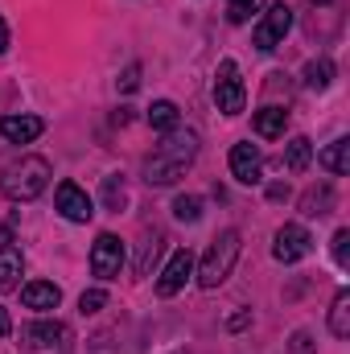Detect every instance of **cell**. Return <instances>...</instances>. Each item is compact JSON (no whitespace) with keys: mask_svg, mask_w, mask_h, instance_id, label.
<instances>
[{"mask_svg":"<svg viewBox=\"0 0 350 354\" xmlns=\"http://www.w3.org/2000/svg\"><path fill=\"white\" fill-rule=\"evenodd\" d=\"M198 157V132L190 128H174L161 136V145L153 149V157L145 161V181L149 185H174Z\"/></svg>","mask_w":350,"mask_h":354,"instance_id":"6da1fadb","label":"cell"},{"mask_svg":"<svg viewBox=\"0 0 350 354\" xmlns=\"http://www.w3.org/2000/svg\"><path fill=\"white\" fill-rule=\"evenodd\" d=\"M50 177H54V169L46 157H21L0 174V194L8 202H33L37 194H46Z\"/></svg>","mask_w":350,"mask_h":354,"instance_id":"7a4b0ae2","label":"cell"},{"mask_svg":"<svg viewBox=\"0 0 350 354\" xmlns=\"http://www.w3.org/2000/svg\"><path fill=\"white\" fill-rule=\"evenodd\" d=\"M239 231H219L214 239H210V248H206V256H202V268H198V284L202 288H219L227 276H231V268L239 260Z\"/></svg>","mask_w":350,"mask_h":354,"instance_id":"3957f363","label":"cell"},{"mask_svg":"<svg viewBox=\"0 0 350 354\" xmlns=\"http://www.w3.org/2000/svg\"><path fill=\"white\" fill-rule=\"evenodd\" d=\"M25 354H71V326L62 322H33L21 330Z\"/></svg>","mask_w":350,"mask_h":354,"instance_id":"277c9868","label":"cell"},{"mask_svg":"<svg viewBox=\"0 0 350 354\" xmlns=\"http://www.w3.org/2000/svg\"><path fill=\"white\" fill-rule=\"evenodd\" d=\"M214 103H219V111H223V115H239V111H243V103H248V87H243L239 66H235L231 58H223V62H219V75H214Z\"/></svg>","mask_w":350,"mask_h":354,"instance_id":"5b68a950","label":"cell"},{"mask_svg":"<svg viewBox=\"0 0 350 354\" xmlns=\"http://www.w3.org/2000/svg\"><path fill=\"white\" fill-rule=\"evenodd\" d=\"M288 29H293V8L280 0V4H272V8H264L260 25H256V33H252V46L268 54V50H276L284 37H288Z\"/></svg>","mask_w":350,"mask_h":354,"instance_id":"8992f818","label":"cell"},{"mask_svg":"<svg viewBox=\"0 0 350 354\" xmlns=\"http://www.w3.org/2000/svg\"><path fill=\"white\" fill-rule=\"evenodd\" d=\"M120 268H124V243H120L111 231H103V235L91 243V272H95L99 280H116Z\"/></svg>","mask_w":350,"mask_h":354,"instance_id":"52a82bcc","label":"cell"},{"mask_svg":"<svg viewBox=\"0 0 350 354\" xmlns=\"http://www.w3.org/2000/svg\"><path fill=\"white\" fill-rule=\"evenodd\" d=\"M309 252H313V239H309V231H305L301 223H284V227L276 231L272 256H276L280 264H297V260H305Z\"/></svg>","mask_w":350,"mask_h":354,"instance_id":"ba28073f","label":"cell"},{"mask_svg":"<svg viewBox=\"0 0 350 354\" xmlns=\"http://www.w3.org/2000/svg\"><path fill=\"white\" fill-rule=\"evenodd\" d=\"M54 206H58V214H62L66 223H91V214H95L87 189H83L79 181H58V189H54Z\"/></svg>","mask_w":350,"mask_h":354,"instance_id":"9c48e42d","label":"cell"},{"mask_svg":"<svg viewBox=\"0 0 350 354\" xmlns=\"http://www.w3.org/2000/svg\"><path fill=\"white\" fill-rule=\"evenodd\" d=\"M190 276H194V252L190 248H177L174 256H169V264H165V272L157 276V292L161 297H177Z\"/></svg>","mask_w":350,"mask_h":354,"instance_id":"30bf717a","label":"cell"},{"mask_svg":"<svg viewBox=\"0 0 350 354\" xmlns=\"http://www.w3.org/2000/svg\"><path fill=\"white\" fill-rule=\"evenodd\" d=\"M231 177H235L239 185H260V177H264L260 145L243 140V145H235V149H231Z\"/></svg>","mask_w":350,"mask_h":354,"instance_id":"8fae6325","label":"cell"},{"mask_svg":"<svg viewBox=\"0 0 350 354\" xmlns=\"http://www.w3.org/2000/svg\"><path fill=\"white\" fill-rule=\"evenodd\" d=\"M46 132V120L42 115H4L0 120V136L8 140V145H29V140H37Z\"/></svg>","mask_w":350,"mask_h":354,"instance_id":"7c38bea8","label":"cell"},{"mask_svg":"<svg viewBox=\"0 0 350 354\" xmlns=\"http://www.w3.org/2000/svg\"><path fill=\"white\" fill-rule=\"evenodd\" d=\"M21 301H25V309L50 313V309H58V305H62V288H58V284H50V280H33V284H25V288H21Z\"/></svg>","mask_w":350,"mask_h":354,"instance_id":"4fadbf2b","label":"cell"},{"mask_svg":"<svg viewBox=\"0 0 350 354\" xmlns=\"http://www.w3.org/2000/svg\"><path fill=\"white\" fill-rule=\"evenodd\" d=\"M297 210H301L305 218H322V214H330V210H334V185H330V181H317V185H309V189L301 194Z\"/></svg>","mask_w":350,"mask_h":354,"instance_id":"5bb4252c","label":"cell"},{"mask_svg":"<svg viewBox=\"0 0 350 354\" xmlns=\"http://www.w3.org/2000/svg\"><path fill=\"white\" fill-rule=\"evenodd\" d=\"M21 272H25V256H21L12 243H4V248H0V292L21 288Z\"/></svg>","mask_w":350,"mask_h":354,"instance_id":"9a60e30c","label":"cell"},{"mask_svg":"<svg viewBox=\"0 0 350 354\" xmlns=\"http://www.w3.org/2000/svg\"><path fill=\"white\" fill-rule=\"evenodd\" d=\"M252 128H256V136H264V140H276L288 128V111L284 107H260L256 120H252Z\"/></svg>","mask_w":350,"mask_h":354,"instance_id":"2e32d148","label":"cell"},{"mask_svg":"<svg viewBox=\"0 0 350 354\" xmlns=\"http://www.w3.org/2000/svg\"><path fill=\"white\" fill-rule=\"evenodd\" d=\"M309 161H313V145H309L305 136H293V140L284 145V169H288V174H305Z\"/></svg>","mask_w":350,"mask_h":354,"instance_id":"e0dca14e","label":"cell"},{"mask_svg":"<svg viewBox=\"0 0 350 354\" xmlns=\"http://www.w3.org/2000/svg\"><path fill=\"white\" fill-rule=\"evenodd\" d=\"M317 161H322V169H330L334 177L350 174V140H347V136H338V140H334V145H330Z\"/></svg>","mask_w":350,"mask_h":354,"instance_id":"ac0fdd59","label":"cell"},{"mask_svg":"<svg viewBox=\"0 0 350 354\" xmlns=\"http://www.w3.org/2000/svg\"><path fill=\"white\" fill-rule=\"evenodd\" d=\"M330 334L334 338H350V288H338V297L330 305Z\"/></svg>","mask_w":350,"mask_h":354,"instance_id":"d6986e66","label":"cell"},{"mask_svg":"<svg viewBox=\"0 0 350 354\" xmlns=\"http://www.w3.org/2000/svg\"><path fill=\"white\" fill-rule=\"evenodd\" d=\"M161 248H165V235H161V231H149V235L140 239V256H136V276H149V268L157 264Z\"/></svg>","mask_w":350,"mask_h":354,"instance_id":"ffe728a7","label":"cell"},{"mask_svg":"<svg viewBox=\"0 0 350 354\" xmlns=\"http://www.w3.org/2000/svg\"><path fill=\"white\" fill-rule=\"evenodd\" d=\"M334 83V62L330 58H313V62H305V87L309 91H326Z\"/></svg>","mask_w":350,"mask_h":354,"instance_id":"44dd1931","label":"cell"},{"mask_svg":"<svg viewBox=\"0 0 350 354\" xmlns=\"http://www.w3.org/2000/svg\"><path fill=\"white\" fill-rule=\"evenodd\" d=\"M149 124H153L157 132H174V128H177V103L157 99V103L149 107Z\"/></svg>","mask_w":350,"mask_h":354,"instance_id":"7402d4cb","label":"cell"},{"mask_svg":"<svg viewBox=\"0 0 350 354\" xmlns=\"http://www.w3.org/2000/svg\"><path fill=\"white\" fill-rule=\"evenodd\" d=\"M260 12H264V0H227V21L231 25H248Z\"/></svg>","mask_w":350,"mask_h":354,"instance_id":"603a6c76","label":"cell"},{"mask_svg":"<svg viewBox=\"0 0 350 354\" xmlns=\"http://www.w3.org/2000/svg\"><path fill=\"white\" fill-rule=\"evenodd\" d=\"M174 218L198 223V218H202V198H198V194H177L174 198Z\"/></svg>","mask_w":350,"mask_h":354,"instance_id":"cb8c5ba5","label":"cell"},{"mask_svg":"<svg viewBox=\"0 0 350 354\" xmlns=\"http://www.w3.org/2000/svg\"><path fill=\"white\" fill-rule=\"evenodd\" d=\"M124 198H128L124 177H120V174H107V177H103V202H107V210H120V206H124Z\"/></svg>","mask_w":350,"mask_h":354,"instance_id":"d4e9b609","label":"cell"},{"mask_svg":"<svg viewBox=\"0 0 350 354\" xmlns=\"http://www.w3.org/2000/svg\"><path fill=\"white\" fill-rule=\"evenodd\" d=\"M103 305H107V292H103V288H87V292L79 297V313H83V317H91V313H99Z\"/></svg>","mask_w":350,"mask_h":354,"instance_id":"484cf974","label":"cell"},{"mask_svg":"<svg viewBox=\"0 0 350 354\" xmlns=\"http://www.w3.org/2000/svg\"><path fill=\"white\" fill-rule=\"evenodd\" d=\"M330 252H334V264L347 268L350 264V231L342 227V231H334V243H330Z\"/></svg>","mask_w":350,"mask_h":354,"instance_id":"4316f807","label":"cell"},{"mask_svg":"<svg viewBox=\"0 0 350 354\" xmlns=\"http://www.w3.org/2000/svg\"><path fill=\"white\" fill-rule=\"evenodd\" d=\"M288 354H317V342H313V334L309 330H297L293 338H288V346H284Z\"/></svg>","mask_w":350,"mask_h":354,"instance_id":"83f0119b","label":"cell"},{"mask_svg":"<svg viewBox=\"0 0 350 354\" xmlns=\"http://www.w3.org/2000/svg\"><path fill=\"white\" fill-rule=\"evenodd\" d=\"M116 83H120V91H124V95H132V91L140 87V66H136V62H132V66H124V75H120Z\"/></svg>","mask_w":350,"mask_h":354,"instance_id":"f1b7e54d","label":"cell"},{"mask_svg":"<svg viewBox=\"0 0 350 354\" xmlns=\"http://www.w3.org/2000/svg\"><path fill=\"white\" fill-rule=\"evenodd\" d=\"M243 326H252V309H243V313L227 317V330H243Z\"/></svg>","mask_w":350,"mask_h":354,"instance_id":"f546056e","label":"cell"},{"mask_svg":"<svg viewBox=\"0 0 350 354\" xmlns=\"http://www.w3.org/2000/svg\"><path fill=\"white\" fill-rule=\"evenodd\" d=\"M12 334V317H8V309L0 305V338H8Z\"/></svg>","mask_w":350,"mask_h":354,"instance_id":"4dcf8cb0","label":"cell"},{"mask_svg":"<svg viewBox=\"0 0 350 354\" xmlns=\"http://www.w3.org/2000/svg\"><path fill=\"white\" fill-rule=\"evenodd\" d=\"M128 120H132V115H128V107H120V111H116V115H111V124H116V128H124V124H128Z\"/></svg>","mask_w":350,"mask_h":354,"instance_id":"1f68e13d","label":"cell"},{"mask_svg":"<svg viewBox=\"0 0 350 354\" xmlns=\"http://www.w3.org/2000/svg\"><path fill=\"white\" fill-rule=\"evenodd\" d=\"M268 198H272V202H280V198H288V185H272V189H268Z\"/></svg>","mask_w":350,"mask_h":354,"instance_id":"d6a6232c","label":"cell"},{"mask_svg":"<svg viewBox=\"0 0 350 354\" xmlns=\"http://www.w3.org/2000/svg\"><path fill=\"white\" fill-rule=\"evenodd\" d=\"M8 50V25H4V17H0V54Z\"/></svg>","mask_w":350,"mask_h":354,"instance_id":"836d02e7","label":"cell"},{"mask_svg":"<svg viewBox=\"0 0 350 354\" xmlns=\"http://www.w3.org/2000/svg\"><path fill=\"white\" fill-rule=\"evenodd\" d=\"M309 4H313V8H326V4H334V0H309Z\"/></svg>","mask_w":350,"mask_h":354,"instance_id":"e575fe53","label":"cell"}]
</instances>
